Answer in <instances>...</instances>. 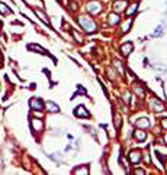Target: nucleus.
<instances>
[{"mask_svg":"<svg viewBox=\"0 0 167 175\" xmlns=\"http://www.w3.org/2000/svg\"><path fill=\"white\" fill-rule=\"evenodd\" d=\"M78 23H80V26L83 27L86 33H93L96 31V23L90 19L89 16H80L78 17Z\"/></svg>","mask_w":167,"mask_h":175,"instance_id":"1","label":"nucleus"},{"mask_svg":"<svg viewBox=\"0 0 167 175\" xmlns=\"http://www.w3.org/2000/svg\"><path fill=\"white\" fill-rule=\"evenodd\" d=\"M86 9H87V12L92 13V15H97V13L102 12V5H100L99 2H90V3L86 5Z\"/></svg>","mask_w":167,"mask_h":175,"instance_id":"2","label":"nucleus"},{"mask_svg":"<svg viewBox=\"0 0 167 175\" xmlns=\"http://www.w3.org/2000/svg\"><path fill=\"white\" fill-rule=\"evenodd\" d=\"M29 106H31V109H33V110L44 109V103H42L39 99H36V97H32V99L29 100Z\"/></svg>","mask_w":167,"mask_h":175,"instance_id":"3","label":"nucleus"},{"mask_svg":"<svg viewBox=\"0 0 167 175\" xmlns=\"http://www.w3.org/2000/svg\"><path fill=\"white\" fill-rule=\"evenodd\" d=\"M31 127H32V132H35V133L41 132L42 130V127H44L42 120H39V119H32V120H31Z\"/></svg>","mask_w":167,"mask_h":175,"instance_id":"4","label":"nucleus"},{"mask_svg":"<svg viewBox=\"0 0 167 175\" xmlns=\"http://www.w3.org/2000/svg\"><path fill=\"white\" fill-rule=\"evenodd\" d=\"M125 7H127V2L125 0H118L115 2V5H113V10L119 13V12H123L125 10Z\"/></svg>","mask_w":167,"mask_h":175,"instance_id":"5","label":"nucleus"},{"mask_svg":"<svg viewBox=\"0 0 167 175\" xmlns=\"http://www.w3.org/2000/svg\"><path fill=\"white\" fill-rule=\"evenodd\" d=\"M74 115L77 116V117H87V116H89V111L84 109V106H77L76 110H74Z\"/></svg>","mask_w":167,"mask_h":175,"instance_id":"6","label":"nucleus"},{"mask_svg":"<svg viewBox=\"0 0 167 175\" xmlns=\"http://www.w3.org/2000/svg\"><path fill=\"white\" fill-rule=\"evenodd\" d=\"M129 161H131L132 164H138L139 161H141V152H138V151H131V152H129Z\"/></svg>","mask_w":167,"mask_h":175,"instance_id":"7","label":"nucleus"},{"mask_svg":"<svg viewBox=\"0 0 167 175\" xmlns=\"http://www.w3.org/2000/svg\"><path fill=\"white\" fill-rule=\"evenodd\" d=\"M45 107H47V110L51 111V113H58V111H60V107H58L54 101H47V103H45Z\"/></svg>","mask_w":167,"mask_h":175,"instance_id":"8","label":"nucleus"},{"mask_svg":"<svg viewBox=\"0 0 167 175\" xmlns=\"http://www.w3.org/2000/svg\"><path fill=\"white\" fill-rule=\"evenodd\" d=\"M135 126L137 127H141V129H148L150 127V122H148V119H138V120L135 122Z\"/></svg>","mask_w":167,"mask_h":175,"instance_id":"9","label":"nucleus"},{"mask_svg":"<svg viewBox=\"0 0 167 175\" xmlns=\"http://www.w3.org/2000/svg\"><path fill=\"white\" fill-rule=\"evenodd\" d=\"M28 49H29V51H33V52H39V54L48 55V54H47V51H45L42 46H39V45H35V44L28 45Z\"/></svg>","mask_w":167,"mask_h":175,"instance_id":"10","label":"nucleus"},{"mask_svg":"<svg viewBox=\"0 0 167 175\" xmlns=\"http://www.w3.org/2000/svg\"><path fill=\"white\" fill-rule=\"evenodd\" d=\"M134 45L131 44V42H127V44H123L122 46H121V51H122V55L123 57H127V55H129V52L132 51Z\"/></svg>","mask_w":167,"mask_h":175,"instance_id":"11","label":"nucleus"},{"mask_svg":"<svg viewBox=\"0 0 167 175\" xmlns=\"http://www.w3.org/2000/svg\"><path fill=\"white\" fill-rule=\"evenodd\" d=\"M151 106H153V109L157 110V111H163V110H164V106H163V103L158 99H153Z\"/></svg>","mask_w":167,"mask_h":175,"instance_id":"12","label":"nucleus"},{"mask_svg":"<svg viewBox=\"0 0 167 175\" xmlns=\"http://www.w3.org/2000/svg\"><path fill=\"white\" fill-rule=\"evenodd\" d=\"M35 13L38 15V17H41V20H42L45 25H48V26H50V25H51V23H50V19L47 17V15H45L44 12H41L39 9H35Z\"/></svg>","mask_w":167,"mask_h":175,"instance_id":"13","label":"nucleus"},{"mask_svg":"<svg viewBox=\"0 0 167 175\" xmlns=\"http://www.w3.org/2000/svg\"><path fill=\"white\" fill-rule=\"evenodd\" d=\"M108 22H109V25H116V23L121 22V17L118 16V15H109Z\"/></svg>","mask_w":167,"mask_h":175,"instance_id":"14","label":"nucleus"},{"mask_svg":"<svg viewBox=\"0 0 167 175\" xmlns=\"http://www.w3.org/2000/svg\"><path fill=\"white\" fill-rule=\"evenodd\" d=\"M145 137H147L145 132H142V130H137V132H135V139H137L138 142H142V140H145Z\"/></svg>","mask_w":167,"mask_h":175,"instance_id":"15","label":"nucleus"},{"mask_svg":"<svg viewBox=\"0 0 167 175\" xmlns=\"http://www.w3.org/2000/svg\"><path fill=\"white\" fill-rule=\"evenodd\" d=\"M0 13H2V15H12V10L5 5V3L0 2Z\"/></svg>","mask_w":167,"mask_h":175,"instance_id":"16","label":"nucleus"},{"mask_svg":"<svg viewBox=\"0 0 167 175\" xmlns=\"http://www.w3.org/2000/svg\"><path fill=\"white\" fill-rule=\"evenodd\" d=\"M131 23H132V19L131 17H128L127 19V22L123 23V27H122V33H127L129 31V27H131Z\"/></svg>","mask_w":167,"mask_h":175,"instance_id":"17","label":"nucleus"},{"mask_svg":"<svg viewBox=\"0 0 167 175\" xmlns=\"http://www.w3.org/2000/svg\"><path fill=\"white\" fill-rule=\"evenodd\" d=\"M71 35L76 38V41H77L78 44H83V36H82V35H80L77 31H71Z\"/></svg>","mask_w":167,"mask_h":175,"instance_id":"18","label":"nucleus"},{"mask_svg":"<svg viewBox=\"0 0 167 175\" xmlns=\"http://www.w3.org/2000/svg\"><path fill=\"white\" fill-rule=\"evenodd\" d=\"M137 7H138V6L135 5V3H134V5H131V6L128 7V10H127V15H128V16H132L134 13L137 12Z\"/></svg>","mask_w":167,"mask_h":175,"instance_id":"19","label":"nucleus"},{"mask_svg":"<svg viewBox=\"0 0 167 175\" xmlns=\"http://www.w3.org/2000/svg\"><path fill=\"white\" fill-rule=\"evenodd\" d=\"M135 93L138 94V96L141 97V99H144V97H145V91H144V88H141L139 86H135Z\"/></svg>","mask_w":167,"mask_h":175,"instance_id":"20","label":"nucleus"},{"mask_svg":"<svg viewBox=\"0 0 167 175\" xmlns=\"http://www.w3.org/2000/svg\"><path fill=\"white\" fill-rule=\"evenodd\" d=\"M113 65L116 67L118 72H121V75H123V67H122V64H121L119 61H113Z\"/></svg>","mask_w":167,"mask_h":175,"instance_id":"21","label":"nucleus"},{"mask_svg":"<svg viewBox=\"0 0 167 175\" xmlns=\"http://www.w3.org/2000/svg\"><path fill=\"white\" fill-rule=\"evenodd\" d=\"M78 94H86V90H83V87H82V86H78V91H77V93L73 94V99H76Z\"/></svg>","mask_w":167,"mask_h":175,"instance_id":"22","label":"nucleus"},{"mask_svg":"<svg viewBox=\"0 0 167 175\" xmlns=\"http://www.w3.org/2000/svg\"><path fill=\"white\" fill-rule=\"evenodd\" d=\"M163 29H164L163 26H158V27L156 29V31H154V33H153V36H160V35L163 33Z\"/></svg>","mask_w":167,"mask_h":175,"instance_id":"23","label":"nucleus"},{"mask_svg":"<svg viewBox=\"0 0 167 175\" xmlns=\"http://www.w3.org/2000/svg\"><path fill=\"white\" fill-rule=\"evenodd\" d=\"M113 117H115V127L119 129V116H118L116 113H113Z\"/></svg>","mask_w":167,"mask_h":175,"instance_id":"24","label":"nucleus"},{"mask_svg":"<svg viewBox=\"0 0 167 175\" xmlns=\"http://www.w3.org/2000/svg\"><path fill=\"white\" fill-rule=\"evenodd\" d=\"M74 172H76V174H87L89 170H87V168H82V170H76Z\"/></svg>","mask_w":167,"mask_h":175,"instance_id":"25","label":"nucleus"},{"mask_svg":"<svg viewBox=\"0 0 167 175\" xmlns=\"http://www.w3.org/2000/svg\"><path fill=\"white\" fill-rule=\"evenodd\" d=\"M163 127L167 129V119H163Z\"/></svg>","mask_w":167,"mask_h":175,"instance_id":"26","label":"nucleus"},{"mask_svg":"<svg viewBox=\"0 0 167 175\" xmlns=\"http://www.w3.org/2000/svg\"><path fill=\"white\" fill-rule=\"evenodd\" d=\"M135 172H137V174H144V171H142V170H137Z\"/></svg>","mask_w":167,"mask_h":175,"instance_id":"27","label":"nucleus"},{"mask_svg":"<svg viewBox=\"0 0 167 175\" xmlns=\"http://www.w3.org/2000/svg\"><path fill=\"white\" fill-rule=\"evenodd\" d=\"M2 61H3V58H2V54H0V65H2Z\"/></svg>","mask_w":167,"mask_h":175,"instance_id":"28","label":"nucleus"},{"mask_svg":"<svg viewBox=\"0 0 167 175\" xmlns=\"http://www.w3.org/2000/svg\"><path fill=\"white\" fill-rule=\"evenodd\" d=\"M0 27H2V22H0Z\"/></svg>","mask_w":167,"mask_h":175,"instance_id":"29","label":"nucleus"}]
</instances>
